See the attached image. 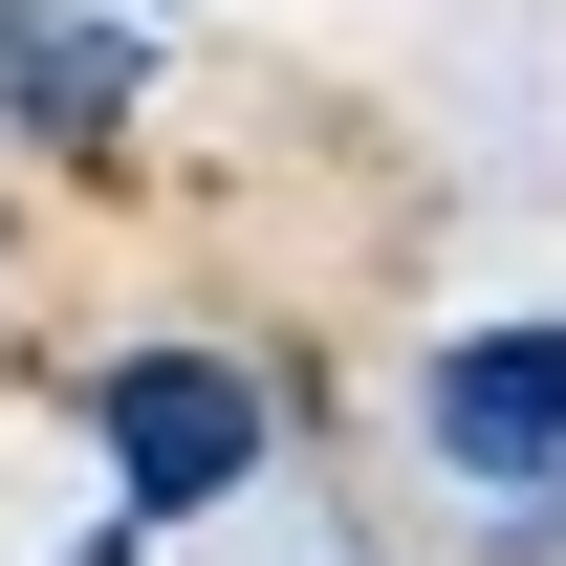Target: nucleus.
Returning a JSON list of instances; mask_svg holds the SVG:
<instances>
[{
    "mask_svg": "<svg viewBox=\"0 0 566 566\" xmlns=\"http://www.w3.org/2000/svg\"><path fill=\"white\" fill-rule=\"evenodd\" d=\"M109 22H153V0H109Z\"/></svg>",
    "mask_w": 566,
    "mask_h": 566,
    "instance_id": "nucleus-4",
    "label": "nucleus"
},
{
    "mask_svg": "<svg viewBox=\"0 0 566 566\" xmlns=\"http://www.w3.org/2000/svg\"><path fill=\"white\" fill-rule=\"evenodd\" d=\"M415 436L480 501H566V327L545 305H523V327H458V349L415 370Z\"/></svg>",
    "mask_w": 566,
    "mask_h": 566,
    "instance_id": "nucleus-2",
    "label": "nucleus"
},
{
    "mask_svg": "<svg viewBox=\"0 0 566 566\" xmlns=\"http://www.w3.org/2000/svg\"><path fill=\"white\" fill-rule=\"evenodd\" d=\"M87 415H109V523H197V501L262 480V392H240L218 349H132Z\"/></svg>",
    "mask_w": 566,
    "mask_h": 566,
    "instance_id": "nucleus-1",
    "label": "nucleus"
},
{
    "mask_svg": "<svg viewBox=\"0 0 566 566\" xmlns=\"http://www.w3.org/2000/svg\"><path fill=\"white\" fill-rule=\"evenodd\" d=\"M132 545H153V523H109V545H87V566H132Z\"/></svg>",
    "mask_w": 566,
    "mask_h": 566,
    "instance_id": "nucleus-3",
    "label": "nucleus"
}]
</instances>
